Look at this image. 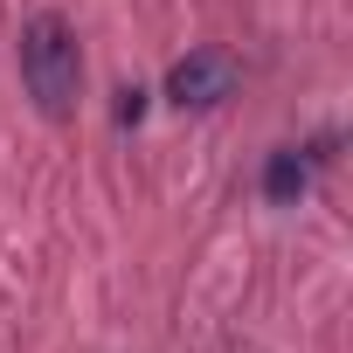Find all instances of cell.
<instances>
[{
    "label": "cell",
    "mask_w": 353,
    "mask_h": 353,
    "mask_svg": "<svg viewBox=\"0 0 353 353\" xmlns=\"http://www.w3.org/2000/svg\"><path fill=\"white\" fill-rule=\"evenodd\" d=\"M305 181H312V166H305V152H298V145L270 152V166H263V194H270L277 208H291V201L305 194Z\"/></svg>",
    "instance_id": "3"
},
{
    "label": "cell",
    "mask_w": 353,
    "mask_h": 353,
    "mask_svg": "<svg viewBox=\"0 0 353 353\" xmlns=\"http://www.w3.org/2000/svg\"><path fill=\"white\" fill-rule=\"evenodd\" d=\"M139 111H145V90H118V125H139Z\"/></svg>",
    "instance_id": "4"
},
{
    "label": "cell",
    "mask_w": 353,
    "mask_h": 353,
    "mask_svg": "<svg viewBox=\"0 0 353 353\" xmlns=\"http://www.w3.org/2000/svg\"><path fill=\"white\" fill-rule=\"evenodd\" d=\"M236 83H243V70H236L229 49H188L181 63L166 70V97L181 111H208V104L236 97Z\"/></svg>",
    "instance_id": "2"
},
{
    "label": "cell",
    "mask_w": 353,
    "mask_h": 353,
    "mask_svg": "<svg viewBox=\"0 0 353 353\" xmlns=\"http://www.w3.org/2000/svg\"><path fill=\"white\" fill-rule=\"evenodd\" d=\"M21 83L28 97L49 111V118H70L77 111V90H83V56H77V35L63 14H35L21 28Z\"/></svg>",
    "instance_id": "1"
}]
</instances>
